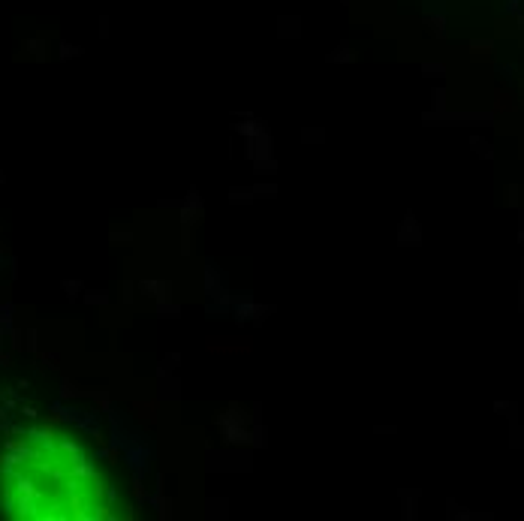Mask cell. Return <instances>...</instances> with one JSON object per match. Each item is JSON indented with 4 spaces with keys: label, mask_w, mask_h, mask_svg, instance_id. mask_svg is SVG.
Returning <instances> with one entry per match:
<instances>
[{
    "label": "cell",
    "mask_w": 524,
    "mask_h": 521,
    "mask_svg": "<svg viewBox=\"0 0 524 521\" xmlns=\"http://www.w3.org/2000/svg\"><path fill=\"white\" fill-rule=\"evenodd\" d=\"M6 491L18 515L36 518H88L102 509V479L81 455L60 446H43L9 464Z\"/></svg>",
    "instance_id": "cell-1"
}]
</instances>
